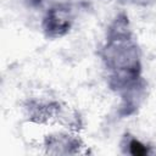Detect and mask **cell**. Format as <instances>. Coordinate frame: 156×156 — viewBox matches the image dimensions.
Masks as SVG:
<instances>
[{"mask_svg": "<svg viewBox=\"0 0 156 156\" xmlns=\"http://www.w3.org/2000/svg\"><path fill=\"white\" fill-rule=\"evenodd\" d=\"M121 1L133 4V5H139V6H149V5L154 4L156 0H121Z\"/></svg>", "mask_w": 156, "mask_h": 156, "instance_id": "cell-4", "label": "cell"}, {"mask_svg": "<svg viewBox=\"0 0 156 156\" xmlns=\"http://www.w3.org/2000/svg\"><path fill=\"white\" fill-rule=\"evenodd\" d=\"M73 9L68 4H57L48 9L43 17V32L48 38H61L72 28Z\"/></svg>", "mask_w": 156, "mask_h": 156, "instance_id": "cell-2", "label": "cell"}, {"mask_svg": "<svg viewBox=\"0 0 156 156\" xmlns=\"http://www.w3.org/2000/svg\"><path fill=\"white\" fill-rule=\"evenodd\" d=\"M43 1H45V0H30V2H33V4H35V5H40Z\"/></svg>", "mask_w": 156, "mask_h": 156, "instance_id": "cell-5", "label": "cell"}, {"mask_svg": "<svg viewBox=\"0 0 156 156\" xmlns=\"http://www.w3.org/2000/svg\"><path fill=\"white\" fill-rule=\"evenodd\" d=\"M127 146H129L128 152H130L133 155H145V154H147V149L145 147V145L135 138L128 139L127 140Z\"/></svg>", "mask_w": 156, "mask_h": 156, "instance_id": "cell-3", "label": "cell"}, {"mask_svg": "<svg viewBox=\"0 0 156 156\" xmlns=\"http://www.w3.org/2000/svg\"><path fill=\"white\" fill-rule=\"evenodd\" d=\"M101 58L108 71V84L116 91L121 93L143 82L140 49L126 15L117 16L111 23Z\"/></svg>", "mask_w": 156, "mask_h": 156, "instance_id": "cell-1", "label": "cell"}]
</instances>
